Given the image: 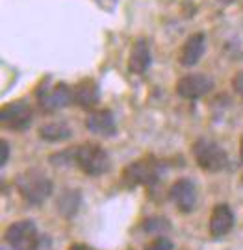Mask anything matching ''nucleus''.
Wrapping results in <instances>:
<instances>
[{
  "mask_svg": "<svg viewBox=\"0 0 243 250\" xmlns=\"http://www.w3.org/2000/svg\"><path fill=\"white\" fill-rule=\"evenodd\" d=\"M15 186H17L21 197L32 206H41L52 195L50 178H46L43 172H39L36 169L24 170L22 174H19L15 180Z\"/></svg>",
  "mask_w": 243,
  "mask_h": 250,
  "instance_id": "obj_1",
  "label": "nucleus"
},
{
  "mask_svg": "<svg viewBox=\"0 0 243 250\" xmlns=\"http://www.w3.org/2000/svg\"><path fill=\"white\" fill-rule=\"evenodd\" d=\"M72 160L88 176H102L111 167L108 152L97 143H84L78 148H74Z\"/></svg>",
  "mask_w": 243,
  "mask_h": 250,
  "instance_id": "obj_2",
  "label": "nucleus"
},
{
  "mask_svg": "<svg viewBox=\"0 0 243 250\" xmlns=\"http://www.w3.org/2000/svg\"><path fill=\"white\" fill-rule=\"evenodd\" d=\"M191 152L197 165L206 172H221L228 165V156L223 150V146L206 137H199L193 143Z\"/></svg>",
  "mask_w": 243,
  "mask_h": 250,
  "instance_id": "obj_3",
  "label": "nucleus"
},
{
  "mask_svg": "<svg viewBox=\"0 0 243 250\" xmlns=\"http://www.w3.org/2000/svg\"><path fill=\"white\" fill-rule=\"evenodd\" d=\"M4 239L13 250H36L39 245V235L34 221H15L6 228Z\"/></svg>",
  "mask_w": 243,
  "mask_h": 250,
  "instance_id": "obj_4",
  "label": "nucleus"
},
{
  "mask_svg": "<svg viewBox=\"0 0 243 250\" xmlns=\"http://www.w3.org/2000/svg\"><path fill=\"white\" fill-rule=\"evenodd\" d=\"M0 123L11 132H22L32 123V107L24 100L9 102L0 109Z\"/></svg>",
  "mask_w": 243,
  "mask_h": 250,
  "instance_id": "obj_5",
  "label": "nucleus"
},
{
  "mask_svg": "<svg viewBox=\"0 0 243 250\" xmlns=\"http://www.w3.org/2000/svg\"><path fill=\"white\" fill-rule=\"evenodd\" d=\"M214 89V80L208 74H186L177 82V93L186 100H199Z\"/></svg>",
  "mask_w": 243,
  "mask_h": 250,
  "instance_id": "obj_6",
  "label": "nucleus"
},
{
  "mask_svg": "<svg viewBox=\"0 0 243 250\" xmlns=\"http://www.w3.org/2000/svg\"><path fill=\"white\" fill-rule=\"evenodd\" d=\"M37 100L41 107L52 113L58 111L62 107H67L72 102V89L65 83H56L54 87H46V83L43 85V91H37Z\"/></svg>",
  "mask_w": 243,
  "mask_h": 250,
  "instance_id": "obj_7",
  "label": "nucleus"
},
{
  "mask_svg": "<svg viewBox=\"0 0 243 250\" xmlns=\"http://www.w3.org/2000/svg\"><path fill=\"white\" fill-rule=\"evenodd\" d=\"M169 198L173 200V204L177 206L178 211L191 213L195 209V204H197V188H195L193 180H177L169 189Z\"/></svg>",
  "mask_w": 243,
  "mask_h": 250,
  "instance_id": "obj_8",
  "label": "nucleus"
},
{
  "mask_svg": "<svg viewBox=\"0 0 243 250\" xmlns=\"http://www.w3.org/2000/svg\"><path fill=\"white\" fill-rule=\"evenodd\" d=\"M234 226V213L228 204H217L212 209L210 221H208V232L214 239H221L226 233H230Z\"/></svg>",
  "mask_w": 243,
  "mask_h": 250,
  "instance_id": "obj_9",
  "label": "nucleus"
},
{
  "mask_svg": "<svg viewBox=\"0 0 243 250\" xmlns=\"http://www.w3.org/2000/svg\"><path fill=\"white\" fill-rule=\"evenodd\" d=\"M86 128L91 134L102 135V137H111L117 132L115 117L110 109H93L89 115L86 117Z\"/></svg>",
  "mask_w": 243,
  "mask_h": 250,
  "instance_id": "obj_10",
  "label": "nucleus"
},
{
  "mask_svg": "<svg viewBox=\"0 0 243 250\" xmlns=\"http://www.w3.org/2000/svg\"><path fill=\"white\" fill-rule=\"evenodd\" d=\"M123 178L128 180L130 186H137V184H143V186H153L156 184L158 178V172H156V165H153L151 161H135L130 163L125 169Z\"/></svg>",
  "mask_w": 243,
  "mask_h": 250,
  "instance_id": "obj_11",
  "label": "nucleus"
},
{
  "mask_svg": "<svg viewBox=\"0 0 243 250\" xmlns=\"http://www.w3.org/2000/svg\"><path fill=\"white\" fill-rule=\"evenodd\" d=\"M72 102L84 109H93L100 102V89L97 82L89 80V78L78 82L72 87Z\"/></svg>",
  "mask_w": 243,
  "mask_h": 250,
  "instance_id": "obj_12",
  "label": "nucleus"
},
{
  "mask_svg": "<svg viewBox=\"0 0 243 250\" xmlns=\"http://www.w3.org/2000/svg\"><path fill=\"white\" fill-rule=\"evenodd\" d=\"M204 50H206V36L200 32L193 34L182 46L180 54H178V62L182 67H193L200 62Z\"/></svg>",
  "mask_w": 243,
  "mask_h": 250,
  "instance_id": "obj_13",
  "label": "nucleus"
},
{
  "mask_svg": "<svg viewBox=\"0 0 243 250\" xmlns=\"http://www.w3.org/2000/svg\"><path fill=\"white\" fill-rule=\"evenodd\" d=\"M151 65V50L147 39H137L132 46L130 60H128V69L134 74H143Z\"/></svg>",
  "mask_w": 243,
  "mask_h": 250,
  "instance_id": "obj_14",
  "label": "nucleus"
},
{
  "mask_svg": "<svg viewBox=\"0 0 243 250\" xmlns=\"http://www.w3.org/2000/svg\"><path fill=\"white\" fill-rule=\"evenodd\" d=\"M72 135L71 126L63 121H54V123H46L39 128V137L45 139L48 143H62L67 141Z\"/></svg>",
  "mask_w": 243,
  "mask_h": 250,
  "instance_id": "obj_15",
  "label": "nucleus"
},
{
  "mask_svg": "<svg viewBox=\"0 0 243 250\" xmlns=\"http://www.w3.org/2000/svg\"><path fill=\"white\" fill-rule=\"evenodd\" d=\"M58 211L63 215V217H72V215L78 211V206H80V193L78 191H72V189H65L60 198H58Z\"/></svg>",
  "mask_w": 243,
  "mask_h": 250,
  "instance_id": "obj_16",
  "label": "nucleus"
},
{
  "mask_svg": "<svg viewBox=\"0 0 243 250\" xmlns=\"http://www.w3.org/2000/svg\"><path fill=\"white\" fill-rule=\"evenodd\" d=\"M173 249H175L173 241L171 239H167V237H163V235L153 239V241L145 247V250H173Z\"/></svg>",
  "mask_w": 243,
  "mask_h": 250,
  "instance_id": "obj_17",
  "label": "nucleus"
},
{
  "mask_svg": "<svg viewBox=\"0 0 243 250\" xmlns=\"http://www.w3.org/2000/svg\"><path fill=\"white\" fill-rule=\"evenodd\" d=\"M232 89L236 91L238 97H242L243 99V71L238 72L234 78H232Z\"/></svg>",
  "mask_w": 243,
  "mask_h": 250,
  "instance_id": "obj_18",
  "label": "nucleus"
},
{
  "mask_svg": "<svg viewBox=\"0 0 243 250\" xmlns=\"http://www.w3.org/2000/svg\"><path fill=\"white\" fill-rule=\"evenodd\" d=\"M8 158H9V143L2 139V143H0V167H4L8 163Z\"/></svg>",
  "mask_w": 243,
  "mask_h": 250,
  "instance_id": "obj_19",
  "label": "nucleus"
},
{
  "mask_svg": "<svg viewBox=\"0 0 243 250\" xmlns=\"http://www.w3.org/2000/svg\"><path fill=\"white\" fill-rule=\"evenodd\" d=\"M221 4H232V2H236V0H219Z\"/></svg>",
  "mask_w": 243,
  "mask_h": 250,
  "instance_id": "obj_20",
  "label": "nucleus"
},
{
  "mask_svg": "<svg viewBox=\"0 0 243 250\" xmlns=\"http://www.w3.org/2000/svg\"><path fill=\"white\" fill-rule=\"evenodd\" d=\"M240 154H242V161H243V137H242V150H240Z\"/></svg>",
  "mask_w": 243,
  "mask_h": 250,
  "instance_id": "obj_21",
  "label": "nucleus"
},
{
  "mask_svg": "<svg viewBox=\"0 0 243 250\" xmlns=\"http://www.w3.org/2000/svg\"><path fill=\"white\" fill-rule=\"evenodd\" d=\"M242 184H243V176H242Z\"/></svg>",
  "mask_w": 243,
  "mask_h": 250,
  "instance_id": "obj_22",
  "label": "nucleus"
}]
</instances>
